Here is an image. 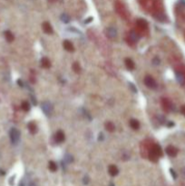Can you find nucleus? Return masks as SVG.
Returning <instances> with one entry per match:
<instances>
[{
	"mask_svg": "<svg viewBox=\"0 0 185 186\" xmlns=\"http://www.w3.org/2000/svg\"><path fill=\"white\" fill-rule=\"evenodd\" d=\"M9 137L13 144H17V143L20 140V132L16 128H12L9 132Z\"/></svg>",
	"mask_w": 185,
	"mask_h": 186,
	"instance_id": "1",
	"label": "nucleus"
},
{
	"mask_svg": "<svg viewBox=\"0 0 185 186\" xmlns=\"http://www.w3.org/2000/svg\"><path fill=\"white\" fill-rule=\"evenodd\" d=\"M41 108H42L43 112L46 114L47 116L51 115L53 113V105L52 103H50V102H47V101H45V102H43L42 104H41Z\"/></svg>",
	"mask_w": 185,
	"mask_h": 186,
	"instance_id": "2",
	"label": "nucleus"
},
{
	"mask_svg": "<svg viewBox=\"0 0 185 186\" xmlns=\"http://www.w3.org/2000/svg\"><path fill=\"white\" fill-rule=\"evenodd\" d=\"M144 84L145 86H147V87L151 88V89H155V88L157 87V84H156L155 80L153 77H151V76H146L144 78Z\"/></svg>",
	"mask_w": 185,
	"mask_h": 186,
	"instance_id": "3",
	"label": "nucleus"
},
{
	"mask_svg": "<svg viewBox=\"0 0 185 186\" xmlns=\"http://www.w3.org/2000/svg\"><path fill=\"white\" fill-rule=\"evenodd\" d=\"M151 152H152L153 154H155L157 157H160V156H162V154H163L162 148H161V146L158 145V144H155V145H153V149L151 150Z\"/></svg>",
	"mask_w": 185,
	"mask_h": 186,
	"instance_id": "4",
	"label": "nucleus"
},
{
	"mask_svg": "<svg viewBox=\"0 0 185 186\" xmlns=\"http://www.w3.org/2000/svg\"><path fill=\"white\" fill-rule=\"evenodd\" d=\"M64 140H65V133H63L62 131H58L55 135V141L56 143H60L62 142H64Z\"/></svg>",
	"mask_w": 185,
	"mask_h": 186,
	"instance_id": "5",
	"label": "nucleus"
},
{
	"mask_svg": "<svg viewBox=\"0 0 185 186\" xmlns=\"http://www.w3.org/2000/svg\"><path fill=\"white\" fill-rule=\"evenodd\" d=\"M166 153L171 157H174L177 155V149L173 146H168L166 148Z\"/></svg>",
	"mask_w": 185,
	"mask_h": 186,
	"instance_id": "6",
	"label": "nucleus"
},
{
	"mask_svg": "<svg viewBox=\"0 0 185 186\" xmlns=\"http://www.w3.org/2000/svg\"><path fill=\"white\" fill-rule=\"evenodd\" d=\"M106 34L110 38H114L117 36V30L114 27H109L106 30Z\"/></svg>",
	"mask_w": 185,
	"mask_h": 186,
	"instance_id": "7",
	"label": "nucleus"
},
{
	"mask_svg": "<svg viewBox=\"0 0 185 186\" xmlns=\"http://www.w3.org/2000/svg\"><path fill=\"white\" fill-rule=\"evenodd\" d=\"M175 76H176V79H177L178 83L181 84V85H184L185 84V76H183V74H182L181 72H176Z\"/></svg>",
	"mask_w": 185,
	"mask_h": 186,
	"instance_id": "8",
	"label": "nucleus"
},
{
	"mask_svg": "<svg viewBox=\"0 0 185 186\" xmlns=\"http://www.w3.org/2000/svg\"><path fill=\"white\" fill-rule=\"evenodd\" d=\"M108 172H109L110 175L115 176V175H117V174H118V173H119V170H118V168L115 165H110V166H109V169H108Z\"/></svg>",
	"mask_w": 185,
	"mask_h": 186,
	"instance_id": "9",
	"label": "nucleus"
},
{
	"mask_svg": "<svg viewBox=\"0 0 185 186\" xmlns=\"http://www.w3.org/2000/svg\"><path fill=\"white\" fill-rule=\"evenodd\" d=\"M43 29H44V31H45V33H47V34L53 33L52 26H51L50 24H49V23H47V22H45L44 24H43Z\"/></svg>",
	"mask_w": 185,
	"mask_h": 186,
	"instance_id": "10",
	"label": "nucleus"
},
{
	"mask_svg": "<svg viewBox=\"0 0 185 186\" xmlns=\"http://www.w3.org/2000/svg\"><path fill=\"white\" fill-rule=\"evenodd\" d=\"M136 25H137L139 27L143 28V29H146L148 26L147 22H146L144 19H138L137 22H136Z\"/></svg>",
	"mask_w": 185,
	"mask_h": 186,
	"instance_id": "11",
	"label": "nucleus"
},
{
	"mask_svg": "<svg viewBox=\"0 0 185 186\" xmlns=\"http://www.w3.org/2000/svg\"><path fill=\"white\" fill-rule=\"evenodd\" d=\"M130 126L133 129H134V130H138V129L140 128V123H139V122H138L137 120L132 119V120L130 121Z\"/></svg>",
	"mask_w": 185,
	"mask_h": 186,
	"instance_id": "12",
	"label": "nucleus"
},
{
	"mask_svg": "<svg viewBox=\"0 0 185 186\" xmlns=\"http://www.w3.org/2000/svg\"><path fill=\"white\" fill-rule=\"evenodd\" d=\"M125 65H126V66H127V68L129 70L134 69V63L133 62L132 59H129V58L125 59Z\"/></svg>",
	"mask_w": 185,
	"mask_h": 186,
	"instance_id": "13",
	"label": "nucleus"
},
{
	"mask_svg": "<svg viewBox=\"0 0 185 186\" xmlns=\"http://www.w3.org/2000/svg\"><path fill=\"white\" fill-rule=\"evenodd\" d=\"M64 47L67 51H74V46H73V45L71 44V42H69V41H67V40L64 41Z\"/></svg>",
	"mask_w": 185,
	"mask_h": 186,
	"instance_id": "14",
	"label": "nucleus"
},
{
	"mask_svg": "<svg viewBox=\"0 0 185 186\" xmlns=\"http://www.w3.org/2000/svg\"><path fill=\"white\" fill-rule=\"evenodd\" d=\"M5 39H6L8 42H12V41L14 40V35H13V34L11 33L10 31H5Z\"/></svg>",
	"mask_w": 185,
	"mask_h": 186,
	"instance_id": "15",
	"label": "nucleus"
},
{
	"mask_svg": "<svg viewBox=\"0 0 185 186\" xmlns=\"http://www.w3.org/2000/svg\"><path fill=\"white\" fill-rule=\"evenodd\" d=\"M41 65L44 67L47 68L50 66V62H49V60H48L47 58H43L42 60H41Z\"/></svg>",
	"mask_w": 185,
	"mask_h": 186,
	"instance_id": "16",
	"label": "nucleus"
},
{
	"mask_svg": "<svg viewBox=\"0 0 185 186\" xmlns=\"http://www.w3.org/2000/svg\"><path fill=\"white\" fill-rule=\"evenodd\" d=\"M61 20L64 23H68L70 21V16L67 14H62L61 15Z\"/></svg>",
	"mask_w": 185,
	"mask_h": 186,
	"instance_id": "17",
	"label": "nucleus"
},
{
	"mask_svg": "<svg viewBox=\"0 0 185 186\" xmlns=\"http://www.w3.org/2000/svg\"><path fill=\"white\" fill-rule=\"evenodd\" d=\"M28 128H29V131L32 133H35L36 132V126L34 123H28Z\"/></svg>",
	"mask_w": 185,
	"mask_h": 186,
	"instance_id": "18",
	"label": "nucleus"
},
{
	"mask_svg": "<svg viewBox=\"0 0 185 186\" xmlns=\"http://www.w3.org/2000/svg\"><path fill=\"white\" fill-rule=\"evenodd\" d=\"M49 169H50L52 172H55L57 170V165H56V164H55V162L51 161L50 163H49Z\"/></svg>",
	"mask_w": 185,
	"mask_h": 186,
	"instance_id": "19",
	"label": "nucleus"
},
{
	"mask_svg": "<svg viewBox=\"0 0 185 186\" xmlns=\"http://www.w3.org/2000/svg\"><path fill=\"white\" fill-rule=\"evenodd\" d=\"M105 127H106V129H107L108 131H110V132H113V130H114V125H113L112 123H110V122L105 124Z\"/></svg>",
	"mask_w": 185,
	"mask_h": 186,
	"instance_id": "20",
	"label": "nucleus"
},
{
	"mask_svg": "<svg viewBox=\"0 0 185 186\" xmlns=\"http://www.w3.org/2000/svg\"><path fill=\"white\" fill-rule=\"evenodd\" d=\"M22 108L25 111L30 110V104H29V103H27V102H24V103H22Z\"/></svg>",
	"mask_w": 185,
	"mask_h": 186,
	"instance_id": "21",
	"label": "nucleus"
},
{
	"mask_svg": "<svg viewBox=\"0 0 185 186\" xmlns=\"http://www.w3.org/2000/svg\"><path fill=\"white\" fill-rule=\"evenodd\" d=\"M130 38L132 39L133 41H137L138 40V35H137V34L135 33V32H131V35H130Z\"/></svg>",
	"mask_w": 185,
	"mask_h": 186,
	"instance_id": "22",
	"label": "nucleus"
},
{
	"mask_svg": "<svg viewBox=\"0 0 185 186\" xmlns=\"http://www.w3.org/2000/svg\"><path fill=\"white\" fill-rule=\"evenodd\" d=\"M65 161L66 162V163H71V162L73 161V157H72V155H70V154H65Z\"/></svg>",
	"mask_w": 185,
	"mask_h": 186,
	"instance_id": "23",
	"label": "nucleus"
},
{
	"mask_svg": "<svg viewBox=\"0 0 185 186\" xmlns=\"http://www.w3.org/2000/svg\"><path fill=\"white\" fill-rule=\"evenodd\" d=\"M128 85H129V86H130V88H131V89H132V91H133V93H137V88L135 87V86H134V85H133V83H129V84H128Z\"/></svg>",
	"mask_w": 185,
	"mask_h": 186,
	"instance_id": "24",
	"label": "nucleus"
},
{
	"mask_svg": "<svg viewBox=\"0 0 185 186\" xmlns=\"http://www.w3.org/2000/svg\"><path fill=\"white\" fill-rule=\"evenodd\" d=\"M153 63L154 64L155 66H158V65H160V59L158 57H154L153 60Z\"/></svg>",
	"mask_w": 185,
	"mask_h": 186,
	"instance_id": "25",
	"label": "nucleus"
},
{
	"mask_svg": "<svg viewBox=\"0 0 185 186\" xmlns=\"http://www.w3.org/2000/svg\"><path fill=\"white\" fill-rule=\"evenodd\" d=\"M74 69L75 70V72H78V70H79V66H78L77 64H75V65H74Z\"/></svg>",
	"mask_w": 185,
	"mask_h": 186,
	"instance_id": "26",
	"label": "nucleus"
},
{
	"mask_svg": "<svg viewBox=\"0 0 185 186\" xmlns=\"http://www.w3.org/2000/svg\"><path fill=\"white\" fill-rule=\"evenodd\" d=\"M171 174H172V175L173 176V178H174V179L176 178V177H177V175H176V174H175L174 171H173V169H171Z\"/></svg>",
	"mask_w": 185,
	"mask_h": 186,
	"instance_id": "27",
	"label": "nucleus"
},
{
	"mask_svg": "<svg viewBox=\"0 0 185 186\" xmlns=\"http://www.w3.org/2000/svg\"><path fill=\"white\" fill-rule=\"evenodd\" d=\"M103 139V133H99V137H98V140L99 141H102Z\"/></svg>",
	"mask_w": 185,
	"mask_h": 186,
	"instance_id": "28",
	"label": "nucleus"
},
{
	"mask_svg": "<svg viewBox=\"0 0 185 186\" xmlns=\"http://www.w3.org/2000/svg\"><path fill=\"white\" fill-rule=\"evenodd\" d=\"M181 112H182V113H183V114L185 115V105H183V107L181 108Z\"/></svg>",
	"mask_w": 185,
	"mask_h": 186,
	"instance_id": "29",
	"label": "nucleus"
},
{
	"mask_svg": "<svg viewBox=\"0 0 185 186\" xmlns=\"http://www.w3.org/2000/svg\"><path fill=\"white\" fill-rule=\"evenodd\" d=\"M183 174H185V168H183Z\"/></svg>",
	"mask_w": 185,
	"mask_h": 186,
	"instance_id": "30",
	"label": "nucleus"
}]
</instances>
